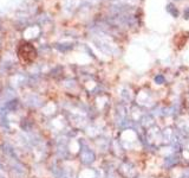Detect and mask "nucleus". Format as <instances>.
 Returning a JSON list of instances; mask_svg holds the SVG:
<instances>
[{
  "label": "nucleus",
  "instance_id": "f257e3e1",
  "mask_svg": "<svg viewBox=\"0 0 189 178\" xmlns=\"http://www.w3.org/2000/svg\"><path fill=\"white\" fill-rule=\"evenodd\" d=\"M167 11H168L169 14L173 16L174 18H177L178 16H180V12L177 11V8H176L173 4H168V5H167Z\"/></svg>",
  "mask_w": 189,
  "mask_h": 178
},
{
  "label": "nucleus",
  "instance_id": "f03ea898",
  "mask_svg": "<svg viewBox=\"0 0 189 178\" xmlns=\"http://www.w3.org/2000/svg\"><path fill=\"white\" fill-rule=\"evenodd\" d=\"M156 82L157 83H163V81H164V78H163V76H161V75H158V76H156Z\"/></svg>",
  "mask_w": 189,
  "mask_h": 178
},
{
  "label": "nucleus",
  "instance_id": "7ed1b4c3",
  "mask_svg": "<svg viewBox=\"0 0 189 178\" xmlns=\"http://www.w3.org/2000/svg\"><path fill=\"white\" fill-rule=\"evenodd\" d=\"M184 19H189V7H187L186 10H184Z\"/></svg>",
  "mask_w": 189,
  "mask_h": 178
}]
</instances>
